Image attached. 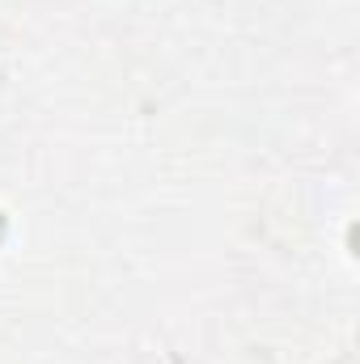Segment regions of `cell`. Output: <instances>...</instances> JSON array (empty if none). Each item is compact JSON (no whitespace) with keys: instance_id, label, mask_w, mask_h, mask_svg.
<instances>
[{"instance_id":"obj_1","label":"cell","mask_w":360,"mask_h":364,"mask_svg":"<svg viewBox=\"0 0 360 364\" xmlns=\"http://www.w3.org/2000/svg\"><path fill=\"white\" fill-rule=\"evenodd\" d=\"M4 233H9V225H4V216H0V242H4Z\"/></svg>"}]
</instances>
